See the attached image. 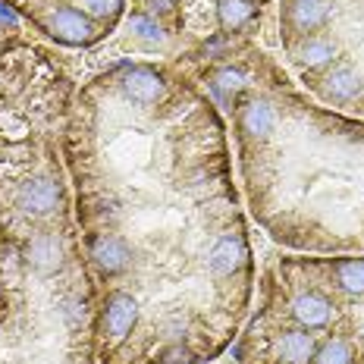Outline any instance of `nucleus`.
Returning a JSON list of instances; mask_svg holds the SVG:
<instances>
[{
    "instance_id": "obj_1",
    "label": "nucleus",
    "mask_w": 364,
    "mask_h": 364,
    "mask_svg": "<svg viewBox=\"0 0 364 364\" xmlns=\"http://www.w3.org/2000/svg\"><path fill=\"white\" fill-rule=\"evenodd\" d=\"M107 364H198L236 333L252 245L217 104L166 63L123 60L63 126Z\"/></svg>"
},
{
    "instance_id": "obj_2",
    "label": "nucleus",
    "mask_w": 364,
    "mask_h": 364,
    "mask_svg": "<svg viewBox=\"0 0 364 364\" xmlns=\"http://www.w3.org/2000/svg\"><path fill=\"white\" fill-rule=\"evenodd\" d=\"M70 85L19 32L0 48V364H85L97 339L54 132Z\"/></svg>"
},
{
    "instance_id": "obj_3",
    "label": "nucleus",
    "mask_w": 364,
    "mask_h": 364,
    "mask_svg": "<svg viewBox=\"0 0 364 364\" xmlns=\"http://www.w3.org/2000/svg\"><path fill=\"white\" fill-rule=\"evenodd\" d=\"M204 63L210 97L232 113L257 223L305 252H364V126L295 95L252 44Z\"/></svg>"
},
{
    "instance_id": "obj_4",
    "label": "nucleus",
    "mask_w": 364,
    "mask_h": 364,
    "mask_svg": "<svg viewBox=\"0 0 364 364\" xmlns=\"http://www.w3.org/2000/svg\"><path fill=\"white\" fill-rule=\"evenodd\" d=\"M286 63L330 110L364 113V0H277Z\"/></svg>"
},
{
    "instance_id": "obj_5",
    "label": "nucleus",
    "mask_w": 364,
    "mask_h": 364,
    "mask_svg": "<svg viewBox=\"0 0 364 364\" xmlns=\"http://www.w3.org/2000/svg\"><path fill=\"white\" fill-rule=\"evenodd\" d=\"M277 0H135L139 16L161 32L164 41H188L201 60L248 44L264 13Z\"/></svg>"
},
{
    "instance_id": "obj_6",
    "label": "nucleus",
    "mask_w": 364,
    "mask_h": 364,
    "mask_svg": "<svg viewBox=\"0 0 364 364\" xmlns=\"http://www.w3.org/2000/svg\"><path fill=\"white\" fill-rule=\"evenodd\" d=\"M0 6L32 22L48 41L85 50L113 35L129 0H0Z\"/></svg>"
},
{
    "instance_id": "obj_7",
    "label": "nucleus",
    "mask_w": 364,
    "mask_h": 364,
    "mask_svg": "<svg viewBox=\"0 0 364 364\" xmlns=\"http://www.w3.org/2000/svg\"><path fill=\"white\" fill-rule=\"evenodd\" d=\"M10 19H13V13L6 10V6H0V44H4V38L13 32V26H6Z\"/></svg>"
}]
</instances>
